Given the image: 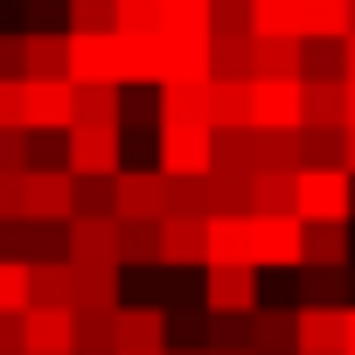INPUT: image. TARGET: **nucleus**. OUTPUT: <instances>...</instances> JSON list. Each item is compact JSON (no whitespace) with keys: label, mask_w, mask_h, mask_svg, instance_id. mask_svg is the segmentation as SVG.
<instances>
[{"label":"nucleus","mask_w":355,"mask_h":355,"mask_svg":"<svg viewBox=\"0 0 355 355\" xmlns=\"http://www.w3.org/2000/svg\"><path fill=\"white\" fill-rule=\"evenodd\" d=\"M160 167L167 174H209L216 167V125L209 119H160Z\"/></svg>","instance_id":"obj_1"},{"label":"nucleus","mask_w":355,"mask_h":355,"mask_svg":"<svg viewBox=\"0 0 355 355\" xmlns=\"http://www.w3.org/2000/svg\"><path fill=\"white\" fill-rule=\"evenodd\" d=\"M300 216L306 223H355V174L348 167H300Z\"/></svg>","instance_id":"obj_2"},{"label":"nucleus","mask_w":355,"mask_h":355,"mask_svg":"<svg viewBox=\"0 0 355 355\" xmlns=\"http://www.w3.org/2000/svg\"><path fill=\"white\" fill-rule=\"evenodd\" d=\"M70 174H125V125L77 119L70 125Z\"/></svg>","instance_id":"obj_3"},{"label":"nucleus","mask_w":355,"mask_h":355,"mask_svg":"<svg viewBox=\"0 0 355 355\" xmlns=\"http://www.w3.org/2000/svg\"><path fill=\"white\" fill-rule=\"evenodd\" d=\"M300 265H306V216L300 209L258 216V272H300Z\"/></svg>","instance_id":"obj_4"},{"label":"nucleus","mask_w":355,"mask_h":355,"mask_svg":"<svg viewBox=\"0 0 355 355\" xmlns=\"http://www.w3.org/2000/svg\"><path fill=\"white\" fill-rule=\"evenodd\" d=\"M160 265H167V272H196V265H209V216H196V209H167V216H160Z\"/></svg>","instance_id":"obj_5"},{"label":"nucleus","mask_w":355,"mask_h":355,"mask_svg":"<svg viewBox=\"0 0 355 355\" xmlns=\"http://www.w3.org/2000/svg\"><path fill=\"white\" fill-rule=\"evenodd\" d=\"M70 77L77 84H125L119 77V28H70Z\"/></svg>","instance_id":"obj_6"},{"label":"nucleus","mask_w":355,"mask_h":355,"mask_svg":"<svg viewBox=\"0 0 355 355\" xmlns=\"http://www.w3.org/2000/svg\"><path fill=\"white\" fill-rule=\"evenodd\" d=\"M174 209V174L153 160V167H125L119 174V216H167Z\"/></svg>","instance_id":"obj_7"},{"label":"nucleus","mask_w":355,"mask_h":355,"mask_svg":"<svg viewBox=\"0 0 355 355\" xmlns=\"http://www.w3.org/2000/svg\"><path fill=\"white\" fill-rule=\"evenodd\" d=\"M28 125L70 132L77 125V77H28Z\"/></svg>","instance_id":"obj_8"},{"label":"nucleus","mask_w":355,"mask_h":355,"mask_svg":"<svg viewBox=\"0 0 355 355\" xmlns=\"http://www.w3.org/2000/svg\"><path fill=\"white\" fill-rule=\"evenodd\" d=\"M293 306H355V265H300L293 272Z\"/></svg>","instance_id":"obj_9"},{"label":"nucleus","mask_w":355,"mask_h":355,"mask_svg":"<svg viewBox=\"0 0 355 355\" xmlns=\"http://www.w3.org/2000/svg\"><path fill=\"white\" fill-rule=\"evenodd\" d=\"M28 216L35 223H70L77 216V174L70 167H28Z\"/></svg>","instance_id":"obj_10"},{"label":"nucleus","mask_w":355,"mask_h":355,"mask_svg":"<svg viewBox=\"0 0 355 355\" xmlns=\"http://www.w3.org/2000/svg\"><path fill=\"white\" fill-rule=\"evenodd\" d=\"M209 313H251L258 306V265H202Z\"/></svg>","instance_id":"obj_11"},{"label":"nucleus","mask_w":355,"mask_h":355,"mask_svg":"<svg viewBox=\"0 0 355 355\" xmlns=\"http://www.w3.org/2000/svg\"><path fill=\"white\" fill-rule=\"evenodd\" d=\"M209 265H258V216L244 209L209 216Z\"/></svg>","instance_id":"obj_12"},{"label":"nucleus","mask_w":355,"mask_h":355,"mask_svg":"<svg viewBox=\"0 0 355 355\" xmlns=\"http://www.w3.org/2000/svg\"><path fill=\"white\" fill-rule=\"evenodd\" d=\"M167 306L139 300V306H119V355H167Z\"/></svg>","instance_id":"obj_13"},{"label":"nucleus","mask_w":355,"mask_h":355,"mask_svg":"<svg viewBox=\"0 0 355 355\" xmlns=\"http://www.w3.org/2000/svg\"><path fill=\"white\" fill-rule=\"evenodd\" d=\"M28 355H77V306H28Z\"/></svg>","instance_id":"obj_14"},{"label":"nucleus","mask_w":355,"mask_h":355,"mask_svg":"<svg viewBox=\"0 0 355 355\" xmlns=\"http://www.w3.org/2000/svg\"><path fill=\"white\" fill-rule=\"evenodd\" d=\"M251 348L258 355H300V306H251Z\"/></svg>","instance_id":"obj_15"},{"label":"nucleus","mask_w":355,"mask_h":355,"mask_svg":"<svg viewBox=\"0 0 355 355\" xmlns=\"http://www.w3.org/2000/svg\"><path fill=\"white\" fill-rule=\"evenodd\" d=\"M300 355H348V306H300Z\"/></svg>","instance_id":"obj_16"},{"label":"nucleus","mask_w":355,"mask_h":355,"mask_svg":"<svg viewBox=\"0 0 355 355\" xmlns=\"http://www.w3.org/2000/svg\"><path fill=\"white\" fill-rule=\"evenodd\" d=\"M70 258L119 265V216H91V209H77V216H70Z\"/></svg>","instance_id":"obj_17"},{"label":"nucleus","mask_w":355,"mask_h":355,"mask_svg":"<svg viewBox=\"0 0 355 355\" xmlns=\"http://www.w3.org/2000/svg\"><path fill=\"white\" fill-rule=\"evenodd\" d=\"M209 91H216V77H174V84H160V119H209Z\"/></svg>","instance_id":"obj_18"},{"label":"nucleus","mask_w":355,"mask_h":355,"mask_svg":"<svg viewBox=\"0 0 355 355\" xmlns=\"http://www.w3.org/2000/svg\"><path fill=\"white\" fill-rule=\"evenodd\" d=\"M300 77H306V84H348V42H334V35H306Z\"/></svg>","instance_id":"obj_19"},{"label":"nucleus","mask_w":355,"mask_h":355,"mask_svg":"<svg viewBox=\"0 0 355 355\" xmlns=\"http://www.w3.org/2000/svg\"><path fill=\"white\" fill-rule=\"evenodd\" d=\"M272 209H300V174H293V167H258L251 216H272Z\"/></svg>","instance_id":"obj_20"},{"label":"nucleus","mask_w":355,"mask_h":355,"mask_svg":"<svg viewBox=\"0 0 355 355\" xmlns=\"http://www.w3.org/2000/svg\"><path fill=\"white\" fill-rule=\"evenodd\" d=\"M35 306H77V258H35Z\"/></svg>","instance_id":"obj_21"},{"label":"nucleus","mask_w":355,"mask_h":355,"mask_svg":"<svg viewBox=\"0 0 355 355\" xmlns=\"http://www.w3.org/2000/svg\"><path fill=\"white\" fill-rule=\"evenodd\" d=\"M77 355H119V306H77Z\"/></svg>","instance_id":"obj_22"},{"label":"nucleus","mask_w":355,"mask_h":355,"mask_svg":"<svg viewBox=\"0 0 355 355\" xmlns=\"http://www.w3.org/2000/svg\"><path fill=\"white\" fill-rule=\"evenodd\" d=\"M348 28H355V0H300V35L348 42Z\"/></svg>","instance_id":"obj_23"},{"label":"nucleus","mask_w":355,"mask_h":355,"mask_svg":"<svg viewBox=\"0 0 355 355\" xmlns=\"http://www.w3.org/2000/svg\"><path fill=\"white\" fill-rule=\"evenodd\" d=\"M119 265H160V223L153 216H119Z\"/></svg>","instance_id":"obj_24"},{"label":"nucleus","mask_w":355,"mask_h":355,"mask_svg":"<svg viewBox=\"0 0 355 355\" xmlns=\"http://www.w3.org/2000/svg\"><path fill=\"white\" fill-rule=\"evenodd\" d=\"M119 272H125V265L77 258V306H125V300H119Z\"/></svg>","instance_id":"obj_25"},{"label":"nucleus","mask_w":355,"mask_h":355,"mask_svg":"<svg viewBox=\"0 0 355 355\" xmlns=\"http://www.w3.org/2000/svg\"><path fill=\"white\" fill-rule=\"evenodd\" d=\"M28 35V77H70V35L49 28H21Z\"/></svg>","instance_id":"obj_26"},{"label":"nucleus","mask_w":355,"mask_h":355,"mask_svg":"<svg viewBox=\"0 0 355 355\" xmlns=\"http://www.w3.org/2000/svg\"><path fill=\"white\" fill-rule=\"evenodd\" d=\"M209 119H216V125H251V77H216Z\"/></svg>","instance_id":"obj_27"},{"label":"nucleus","mask_w":355,"mask_h":355,"mask_svg":"<svg viewBox=\"0 0 355 355\" xmlns=\"http://www.w3.org/2000/svg\"><path fill=\"white\" fill-rule=\"evenodd\" d=\"M35 306V265L28 258H0V313Z\"/></svg>","instance_id":"obj_28"},{"label":"nucleus","mask_w":355,"mask_h":355,"mask_svg":"<svg viewBox=\"0 0 355 355\" xmlns=\"http://www.w3.org/2000/svg\"><path fill=\"white\" fill-rule=\"evenodd\" d=\"M306 258H313V265H355L348 223H306Z\"/></svg>","instance_id":"obj_29"},{"label":"nucleus","mask_w":355,"mask_h":355,"mask_svg":"<svg viewBox=\"0 0 355 355\" xmlns=\"http://www.w3.org/2000/svg\"><path fill=\"white\" fill-rule=\"evenodd\" d=\"M209 63H216V77H258L251 35H216V42H209Z\"/></svg>","instance_id":"obj_30"},{"label":"nucleus","mask_w":355,"mask_h":355,"mask_svg":"<svg viewBox=\"0 0 355 355\" xmlns=\"http://www.w3.org/2000/svg\"><path fill=\"white\" fill-rule=\"evenodd\" d=\"M306 125H348V84H306Z\"/></svg>","instance_id":"obj_31"},{"label":"nucleus","mask_w":355,"mask_h":355,"mask_svg":"<svg viewBox=\"0 0 355 355\" xmlns=\"http://www.w3.org/2000/svg\"><path fill=\"white\" fill-rule=\"evenodd\" d=\"M251 35H300V0H251Z\"/></svg>","instance_id":"obj_32"},{"label":"nucleus","mask_w":355,"mask_h":355,"mask_svg":"<svg viewBox=\"0 0 355 355\" xmlns=\"http://www.w3.org/2000/svg\"><path fill=\"white\" fill-rule=\"evenodd\" d=\"M258 167H293V174H300V125H293V132L258 125Z\"/></svg>","instance_id":"obj_33"},{"label":"nucleus","mask_w":355,"mask_h":355,"mask_svg":"<svg viewBox=\"0 0 355 355\" xmlns=\"http://www.w3.org/2000/svg\"><path fill=\"white\" fill-rule=\"evenodd\" d=\"M21 21L49 28V35H70V0H21Z\"/></svg>","instance_id":"obj_34"},{"label":"nucleus","mask_w":355,"mask_h":355,"mask_svg":"<svg viewBox=\"0 0 355 355\" xmlns=\"http://www.w3.org/2000/svg\"><path fill=\"white\" fill-rule=\"evenodd\" d=\"M209 341L216 348H251V313H209Z\"/></svg>","instance_id":"obj_35"},{"label":"nucleus","mask_w":355,"mask_h":355,"mask_svg":"<svg viewBox=\"0 0 355 355\" xmlns=\"http://www.w3.org/2000/svg\"><path fill=\"white\" fill-rule=\"evenodd\" d=\"M0 125H28V77H0Z\"/></svg>","instance_id":"obj_36"},{"label":"nucleus","mask_w":355,"mask_h":355,"mask_svg":"<svg viewBox=\"0 0 355 355\" xmlns=\"http://www.w3.org/2000/svg\"><path fill=\"white\" fill-rule=\"evenodd\" d=\"M160 15H167V0H119L112 28H160Z\"/></svg>","instance_id":"obj_37"},{"label":"nucleus","mask_w":355,"mask_h":355,"mask_svg":"<svg viewBox=\"0 0 355 355\" xmlns=\"http://www.w3.org/2000/svg\"><path fill=\"white\" fill-rule=\"evenodd\" d=\"M119 0H70V28H112Z\"/></svg>","instance_id":"obj_38"},{"label":"nucleus","mask_w":355,"mask_h":355,"mask_svg":"<svg viewBox=\"0 0 355 355\" xmlns=\"http://www.w3.org/2000/svg\"><path fill=\"white\" fill-rule=\"evenodd\" d=\"M28 216V174H0V223Z\"/></svg>","instance_id":"obj_39"},{"label":"nucleus","mask_w":355,"mask_h":355,"mask_svg":"<svg viewBox=\"0 0 355 355\" xmlns=\"http://www.w3.org/2000/svg\"><path fill=\"white\" fill-rule=\"evenodd\" d=\"M0 355H28V306L0 313Z\"/></svg>","instance_id":"obj_40"},{"label":"nucleus","mask_w":355,"mask_h":355,"mask_svg":"<svg viewBox=\"0 0 355 355\" xmlns=\"http://www.w3.org/2000/svg\"><path fill=\"white\" fill-rule=\"evenodd\" d=\"M216 35H251V0H216Z\"/></svg>","instance_id":"obj_41"},{"label":"nucleus","mask_w":355,"mask_h":355,"mask_svg":"<svg viewBox=\"0 0 355 355\" xmlns=\"http://www.w3.org/2000/svg\"><path fill=\"white\" fill-rule=\"evenodd\" d=\"M0 77H28V35H0Z\"/></svg>","instance_id":"obj_42"},{"label":"nucleus","mask_w":355,"mask_h":355,"mask_svg":"<svg viewBox=\"0 0 355 355\" xmlns=\"http://www.w3.org/2000/svg\"><path fill=\"white\" fill-rule=\"evenodd\" d=\"M341 167H348V174H355V125H348V153H341Z\"/></svg>","instance_id":"obj_43"},{"label":"nucleus","mask_w":355,"mask_h":355,"mask_svg":"<svg viewBox=\"0 0 355 355\" xmlns=\"http://www.w3.org/2000/svg\"><path fill=\"white\" fill-rule=\"evenodd\" d=\"M348 77H355V28H348Z\"/></svg>","instance_id":"obj_44"},{"label":"nucleus","mask_w":355,"mask_h":355,"mask_svg":"<svg viewBox=\"0 0 355 355\" xmlns=\"http://www.w3.org/2000/svg\"><path fill=\"white\" fill-rule=\"evenodd\" d=\"M209 355H258V348H209Z\"/></svg>","instance_id":"obj_45"},{"label":"nucleus","mask_w":355,"mask_h":355,"mask_svg":"<svg viewBox=\"0 0 355 355\" xmlns=\"http://www.w3.org/2000/svg\"><path fill=\"white\" fill-rule=\"evenodd\" d=\"M348 125H355V77H348Z\"/></svg>","instance_id":"obj_46"},{"label":"nucleus","mask_w":355,"mask_h":355,"mask_svg":"<svg viewBox=\"0 0 355 355\" xmlns=\"http://www.w3.org/2000/svg\"><path fill=\"white\" fill-rule=\"evenodd\" d=\"M348 355H355V306H348Z\"/></svg>","instance_id":"obj_47"}]
</instances>
